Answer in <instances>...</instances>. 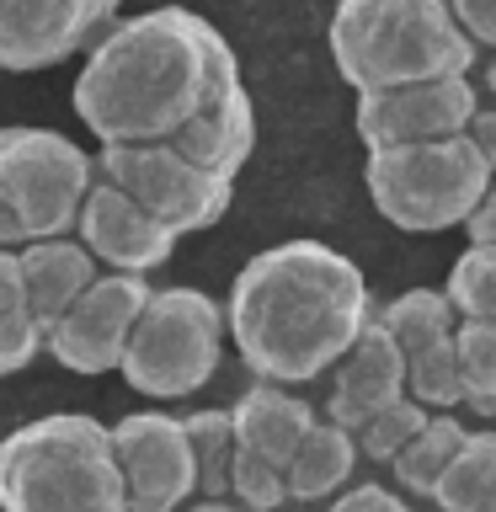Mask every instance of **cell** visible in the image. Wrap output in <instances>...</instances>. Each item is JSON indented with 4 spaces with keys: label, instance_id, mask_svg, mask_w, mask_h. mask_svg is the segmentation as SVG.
Listing matches in <instances>:
<instances>
[{
    "label": "cell",
    "instance_id": "obj_1",
    "mask_svg": "<svg viewBox=\"0 0 496 512\" xmlns=\"http://www.w3.org/2000/svg\"><path fill=\"white\" fill-rule=\"evenodd\" d=\"M230 80H240V59L208 16L155 6L96 32L75 75V118L102 144L171 139Z\"/></svg>",
    "mask_w": 496,
    "mask_h": 512
},
{
    "label": "cell",
    "instance_id": "obj_2",
    "mask_svg": "<svg viewBox=\"0 0 496 512\" xmlns=\"http://www.w3.org/2000/svg\"><path fill=\"white\" fill-rule=\"evenodd\" d=\"M368 315L374 294L352 256L326 240H283L235 272L224 331L256 379L310 384L352 347Z\"/></svg>",
    "mask_w": 496,
    "mask_h": 512
},
{
    "label": "cell",
    "instance_id": "obj_3",
    "mask_svg": "<svg viewBox=\"0 0 496 512\" xmlns=\"http://www.w3.org/2000/svg\"><path fill=\"white\" fill-rule=\"evenodd\" d=\"M331 59L363 96L470 75L480 48L459 27L454 0H336Z\"/></svg>",
    "mask_w": 496,
    "mask_h": 512
},
{
    "label": "cell",
    "instance_id": "obj_4",
    "mask_svg": "<svg viewBox=\"0 0 496 512\" xmlns=\"http://www.w3.org/2000/svg\"><path fill=\"white\" fill-rule=\"evenodd\" d=\"M0 512H128L112 432L54 411L0 438Z\"/></svg>",
    "mask_w": 496,
    "mask_h": 512
},
{
    "label": "cell",
    "instance_id": "obj_5",
    "mask_svg": "<svg viewBox=\"0 0 496 512\" xmlns=\"http://www.w3.org/2000/svg\"><path fill=\"white\" fill-rule=\"evenodd\" d=\"M496 155H486L470 134L448 139H416V144H384L368 150L363 182L368 198L395 230L438 235L475 208V198L491 187Z\"/></svg>",
    "mask_w": 496,
    "mask_h": 512
},
{
    "label": "cell",
    "instance_id": "obj_6",
    "mask_svg": "<svg viewBox=\"0 0 496 512\" xmlns=\"http://www.w3.org/2000/svg\"><path fill=\"white\" fill-rule=\"evenodd\" d=\"M224 358V310L203 288H150L123 342V379L139 395L176 400L214 379Z\"/></svg>",
    "mask_w": 496,
    "mask_h": 512
},
{
    "label": "cell",
    "instance_id": "obj_7",
    "mask_svg": "<svg viewBox=\"0 0 496 512\" xmlns=\"http://www.w3.org/2000/svg\"><path fill=\"white\" fill-rule=\"evenodd\" d=\"M91 176H96L91 155L70 134L27 128V123L0 128V198L22 219L27 240L70 235Z\"/></svg>",
    "mask_w": 496,
    "mask_h": 512
},
{
    "label": "cell",
    "instance_id": "obj_8",
    "mask_svg": "<svg viewBox=\"0 0 496 512\" xmlns=\"http://www.w3.org/2000/svg\"><path fill=\"white\" fill-rule=\"evenodd\" d=\"M91 171L102 182L123 187L144 214H155L171 235H192V230H214L230 214L235 182L192 166L187 155H176L166 139L150 144H102L91 155Z\"/></svg>",
    "mask_w": 496,
    "mask_h": 512
},
{
    "label": "cell",
    "instance_id": "obj_9",
    "mask_svg": "<svg viewBox=\"0 0 496 512\" xmlns=\"http://www.w3.org/2000/svg\"><path fill=\"white\" fill-rule=\"evenodd\" d=\"M144 299H150L144 272H96L43 326V352L70 374H112Z\"/></svg>",
    "mask_w": 496,
    "mask_h": 512
},
{
    "label": "cell",
    "instance_id": "obj_10",
    "mask_svg": "<svg viewBox=\"0 0 496 512\" xmlns=\"http://www.w3.org/2000/svg\"><path fill=\"white\" fill-rule=\"evenodd\" d=\"M112 432L128 512H176L192 496V448L182 416L128 411Z\"/></svg>",
    "mask_w": 496,
    "mask_h": 512
},
{
    "label": "cell",
    "instance_id": "obj_11",
    "mask_svg": "<svg viewBox=\"0 0 496 512\" xmlns=\"http://www.w3.org/2000/svg\"><path fill=\"white\" fill-rule=\"evenodd\" d=\"M475 107H480V91L470 86V75H443V80H422V86L363 91L352 123H358L363 150H384V144L464 134Z\"/></svg>",
    "mask_w": 496,
    "mask_h": 512
},
{
    "label": "cell",
    "instance_id": "obj_12",
    "mask_svg": "<svg viewBox=\"0 0 496 512\" xmlns=\"http://www.w3.org/2000/svg\"><path fill=\"white\" fill-rule=\"evenodd\" d=\"M123 0H0V70H48L96 43Z\"/></svg>",
    "mask_w": 496,
    "mask_h": 512
},
{
    "label": "cell",
    "instance_id": "obj_13",
    "mask_svg": "<svg viewBox=\"0 0 496 512\" xmlns=\"http://www.w3.org/2000/svg\"><path fill=\"white\" fill-rule=\"evenodd\" d=\"M75 240L96 256V267L155 272L160 262H171V251L182 235H171L155 214H144L123 187L91 176L86 198H80V214H75Z\"/></svg>",
    "mask_w": 496,
    "mask_h": 512
},
{
    "label": "cell",
    "instance_id": "obj_14",
    "mask_svg": "<svg viewBox=\"0 0 496 512\" xmlns=\"http://www.w3.org/2000/svg\"><path fill=\"white\" fill-rule=\"evenodd\" d=\"M336 368V384H331V422L336 427H358L368 411L390 406L395 395H406V358L400 347L390 342V331L379 326L374 315L363 320V331L352 336V347L331 363Z\"/></svg>",
    "mask_w": 496,
    "mask_h": 512
},
{
    "label": "cell",
    "instance_id": "obj_15",
    "mask_svg": "<svg viewBox=\"0 0 496 512\" xmlns=\"http://www.w3.org/2000/svg\"><path fill=\"white\" fill-rule=\"evenodd\" d=\"M176 155H187L192 166L224 176V182H235L240 166L251 160L256 150V107H251V91L246 80H230L214 102H208L198 118H187L176 134L166 139Z\"/></svg>",
    "mask_w": 496,
    "mask_h": 512
},
{
    "label": "cell",
    "instance_id": "obj_16",
    "mask_svg": "<svg viewBox=\"0 0 496 512\" xmlns=\"http://www.w3.org/2000/svg\"><path fill=\"white\" fill-rule=\"evenodd\" d=\"M315 422V406L304 395H288L278 384H251L246 395L230 406V432H235V448H246V454L267 459V464H288L294 454V443L304 438V427Z\"/></svg>",
    "mask_w": 496,
    "mask_h": 512
},
{
    "label": "cell",
    "instance_id": "obj_17",
    "mask_svg": "<svg viewBox=\"0 0 496 512\" xmlns=\"http://www.w3.org/2000/svg\"><path fill=\"white\" fill-rule=\"evenodd\" d=\"M16 267H22V288L27 304L38 315V326H48L80 288L96 278V256L70 235H38L16 246Z\"/></svg>",
    "mask_w": 496,
    "mask_h": 512
},
{
    "label": "cell",
    "instance_id": "obj_18",
    "mask_svg": "<svg viewBox=\"0 0 496 512\" xmlns=\"http://www.w3.org/2000/svg\"><path fill=\"white\" fill-rule=\"evenodd\" d=\"M352 464H358V448H352V432L336 422H315L304 427V438L294 443V454L283 464V486L294 502H320V496L342 491L352 480Z\"/></svg>",
    "mask_w": 496,
    "mask_h": 512
},
{
    "label": "cell",
    "instance_id": "obj_19",
    "mask_svg": "<svg viewBox=\"0 0 496 512\" xmlns=\"http://www.w3.org/2000/svg\"><path fill=\"white\" fill-rule=\"evenodd\" d=\"M491 480H496V432L470 427L464 443L454 448V459L443 464V475L432 480L438 512H491Z\"/></svg>",
    "mask_w": 496,
    "mask_h": 512
},
{
    "label": "cell",
    "instance_id": "obj_20",
    "mask_svg": "<svg viewBox=\"0 0 496 512\" xmlns=\"http://www.w3.org/2000/svg\"><path fill=\"white\" fill-rule=\"evenodd\" d=\"M43 352V326L27 304L22 267H16V246H0V379L22 374V368Z\"/></svg>",
    "mask_w": 496,
    "mask_h": 512
},
{
    "label": "cell",
    "instance_id": "obj_21",
    "mask_svg": "<svg viewBox=\"0 0 496 512\" xmlns=\"http://www.w3.org/2000/svg\"><path fill=\"white\" fill-rule=\"evenodd\" d=\"M374 320L384 331H390V342L400 347V358H411V352H422L427 342H438V336L454 331V304L443 299V288H406L400 299L379 304Z\"/></svg>",
    "mask_w": 496,
    "mask_h": 512
},
{
    "label": "cell",
    "instance_id": "obj_22",
    "mask_svg": "<svg viewBox=\"0 0 496 512\" xmlns=\"http://www.w3.org/2000/svg\"><path fill=\"white\" fill-rule=\"evenodd\" d=\"M464 432H470V427H464L454 411H448V416H432V411H427V422L416 427V438L390 459L395 486L411 491V496H432V480L443 475L448 459H454V448L464 443Z\"/></svg>",
    "mask_w": 496,
    "mask_h": 512
},
{
    "label": "cell",
    "instance_id": "obj_23",
    "mask_svg": "<svg viewBox=\"0 0 496 512\" xmlns=\"http://www.w3.org/2000/svg\"><path fill=\"white\" fill-rule=\"evenodd\" d=\"M187 427V448H192V491L198 496H224L230 486V454H235V432H230V411L208 406L182 416Z\"/></svg>",
    "mask_w": 496,
    "mask_h": 512
},
{
    "label": "cell",
    "instance_id": "obj_24",
    "mask_svg": "<svg viewBox=\"0 0 496 512\" xmlns=\"http://www.w3.org/2000/svg\"><path fill=\"white\" fill-rule=\"evenodd\" d=\"M454 358L464 379V406L480 422L496 416V320H454Z\"/></svg>",
    "mask_w": 496,
    "mask_h": 512
},
{
    "label": "cell",
    "instance_id": "obj_25",
    "mask_svg": "<svg viewBox=\"0 0 496 512\" xmlns=\"http://www.w3.org/2000/svg\"><path fill=\"white\" fill-rule=\"evenodd\" d=\"M406 395L438 411H459L464 406V379H459V358H454V331L427 342L422 352L406 358Z\"/></svg>",
    "mask_w": 496,
    "mask_h": 512
},
{
    "label": "cell",
    "instance_id": "obj_26",
    "mask_svg": "<svg viewBox=\"0 0 496 512\" xmlns=\"http://www.w3.org/2000/svg\"><path fill=\"white\" fill-rule=\"evenodd\" d=\"M427 422V406L422 400H411V395H395L390 406H379V411H368L358 427H352V448H358L363 459H379V464H390L400 448H406L416 438V427Z\"/></svg>",
    "mask_w": 496,
    "mask_h": 512
},
{
    "label": "cell",
    "instance_id": "obj_27",
    "mask_svg": "<svg viewBox=\"0 0 496 512\" xmlns=\"http://www.w3.org/2000/svg\"><path fill=\"white\" fill-rule=\"evenodd\" d=\"M443 299L454 304L459 320H496V251L491 246H470L448 267Z\"/></svg>",
    "mask_w": 496,
    "mask_h": 512
},
{
    "label": "cell",
    "instance_id": "obj_28",
    "mask_svg": "<svg viewBox=\"0 0 496 512\" xmlns=\"http://www.w3.org/2000/svg\"><path fill=\"white\" fill-rule=\"evenodd\" d=\"M224 496H235V507L246 512H278L288 502V486H283V470L267 459L246 454V448H235L230 454V486H224Z\"/></svg>",
    "mask_w": 496,
    "mask_h": 512
},
{
    "label": "cell",
    "instance_id": "obj_29",
    "mask_svg": "<svg viewBox=\"0 0 496 512\" xmlns=\"http://www.w3.org/2000/svg\"><path fill=\"white\" fill-rule=\"evenodd\" d=\"M331 512H411L406 496H395L390 486H352L336 496Z\"/></svg>",
    "mask_w": 496,
    "mask_h": 512
},
{
    "label": "cell",
    "instance_id": "obj_30",
    "mask_svg": "<svg viewBox=\"0 0 496 512\" xmlns=\"http://www.w3.org/2000/svg\"><path fill=\"white\" fill-rule=\"evenodd\" d=\"M454 16H459V27L475 38V48L496 43V0H454Z\"/></svg>",
    "mask_w": 496,
    "mask_h": 512
},
{
    "label": "cell",
    "instance_id": "obj_31",
    "mask_svg": "<svg viewBox=\"0 0 496 512\" xmlns=\"http://www.w3.org/2000/svg\"><path fill=\"white\" fill-rule=\"evenodd\" d=\"M491 214H496V192L486 187V192L475 198V208H470V214L459 219L464 230H470V246H491Z\"/></svg>",
    "mask_w": 496,
    "mask_h": 512
},
{
    "label": "cell",
    "instance_id": "obj_32",
    "mask_svg": "<svg viewBox=\"0 0 496 512\" xmlns=\"http://www.w3.org/2000/svg\"><path fill=\"white\" fill-rule=\"evenodd\" d=\"M27 240V230H22V219L11 214V203L0 198V246H22Z\"/></svg>",
    "mask_w": 496,
    "mask_h": 512
},
{
    "label": "cell",
    "instance_id": "obj_33",
    "mask_svg": "<svg viewBox=\"0 0 496 512\" xmlns=\"http://www.w3.org/2000/svg\"><path fill=\"white\" fill-rule=\"evenodd\" d=\"M176 512H240V507L230 502V496H198V502H192V496H187V502L176 507Z\"/></svg>",
    "mask_w": 496,
    "mask_h": 512
}]
</instances>
